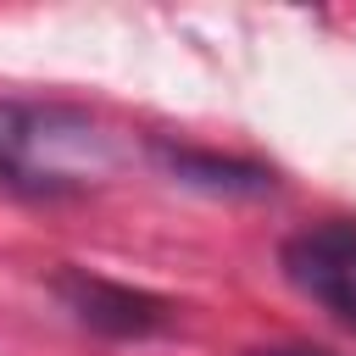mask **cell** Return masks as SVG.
I'll use <instances>...</instances> for the list:
<instances>
[{"label": "cell", "mask_w": 356, "mask_h": 356, "mask_svg": "<svg viewBox=\"0 0 356 356\" xmlns=\"http://www.w3.org/2000/svg\"><path fill=\"white\" fill-rule=\"evenodd\" d=\"M250 356H328V350H312V345H267V350H250Z\"/></svg>", "instance_id": "5"}, {"label": "cell", "mask_w": 356, "mask_h": 356, "mask_svg": "<svg viewBox=\"0 0 356 356\" xmlns=\"http://www.w3.org/2000/svg\"><path fill=\"white\" fill-rule=\"evenodd\" d=\"M122 161L117 134L56 100H0V184L33 200L95 189Z\"/></svg>", "instance_id": "1"}, {"label": "cell", "mask_w": 356, "mask_h": 356, "mask_svg": "<svg viewBox=\"0 0 356 356\" xmlns=\"http://www.w3.org/2000/svg\"><path fill=\"white\" fill-rule=\"evenodd\" d=\"M61 295V306L89 323L95 334H111V339H145V334H161L167 328V300L145 295V289H128V284H111L100 273H83V267H67L56 273L50 284Z\"/></svg>", "instance_id": "3"}, {"label": "cell", "mask_w": 356, "mask_h": 356, "mask_svg": "<svg viewBox=\"0 0 356 356\" xmlns=\"http://www.w3.org/2000/svg\"><path fill=\"white\" fill-rule=\"evenodd\" d=\"M161 156L189 184H211V189H267L273 184L261 167H245V161H217V156H195V150H161Z\"/></svg>", "instance_id": "4"}, {"label": "cell", "mask_w": 356, "mask_h": 356, "mask_svg": "<svg viewBox=\"0 0 356 356\" xmlns=\"http://www.w3.org/2000/svg\"><path fill=\"white\" fill-rule=\"evenodd\" d=\"M278 267L334 323L356 328V217H323L295 228L278 245Z\"/></svg>", "instance_id": "2"}]
</instances>
